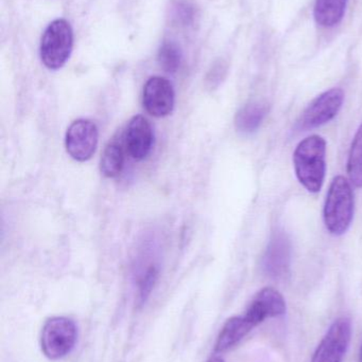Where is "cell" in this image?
I'll use <instances>...</instances> for the list:
<instances>
[{"label":"cell","instance_id":"7c38bea8","mask_svg":"<svg viewBox=\"0 0 362 362\" xmlns=\"http://www.w3.org/2000/svg\"><path fill=\"white\" fill-rule=\"evenodd\" d=\"M256 325L246 316H236L230 318L223 325L215 344L217 353L227 352L239 344Z\"/></svg>","mask_w":362,"mask_h":362},{"label":"cell","instance_id":"52a82bcc","mask_svg":"<svg viewBox=\"0 0 362 362\" xmlns=\"http://www.w3.org/2000/svg\"><path fill=\"white\" fill-rule=\"evenodd\" d=\"M99 132L91 120L79 119L66 132L65 146L69 156L79 163L89 160L97 150Z\"/></svg>","mask_w":362,"mask_h":362},{"label":"cell","instance_id":"4fadbf2b","mask_svg":"<svg viewBox=\"0 0 362 362\" xmlns=\"http://www.w3.org/2000/svg\"><path fill=\"white\" fill-rule=\"evenodd\" d=\"M125 167V151L119 138H113L102 153L100 171L106 177L114 178L120 175Z\"/></svg>","mask_w":362,"mask_h":362},{"label":"cell","instance_id":"ba28073f","mask_svg":"<svg viewBox=\"0 0 362 362\" xmlns=\"http://www.w3.org/2000/svg\"><path fill=\"white\" fill-rule=\"evenodd\" d=\"M174 86L167 78L152 76L145 84L142 104L151 116L163 118L174 110Z\"/></svg>","mask_w":362,"mask_h":362},{"label":"cell","instance_id":"9c48e42d","mask_svg":"<svg viewBox=\"0 0 362 362\" xmlns=\"http://www.w3.org/2000/svg\"><path fill=\"white\" fill-rule=\"evenodd\" d=\"M291 244L288 236L283 232H276L268 244L263 257L265 274L274 280L286 278L290 272Z\"/></svg>","mask_w":362,"mask_h":362},{"label":"cell","instance_id":"30bf717a","mask_svg":"<svg viewBox=\"0 0 362 362\" xmlns=\"http://www.w3.org/2000/svg\"><path fill=\"white\" fill-rule=\"evenodd\" d=\"M286 310V301L282 293L272 287H265L253 298L244 315L257 327L266 319L283 316Z\"/></svg>","mask_w":362,"mask_h":362},{"label":"cell","instance_id":"2e32d148","mask_svg":"<svg viewBox=\"0 0 362 362\" xmlns=\"http://www.w3.org/2000/svg\"><path fill=\"white\" fill-rule=\"evenodd\" d=\"M348 174L350 180L357 187H362V124L359 127L348 159Z\"/></svg>","mask_w":362,"mask_h":362},{"label":"cell","instance_id":"ffe728a7","mask_svg":"<svg viewBox=\"0 0 362 362\" xmlns=\"http://www.w3.org/2000/svg\"><path fill=\"white\" fill-rule=\"evenodd\" d=\"M174 16L184 25L193 23L195 18V6L189 1H180L174 8Z\"/></svg>","mask_w":362,"mask_h":362},{"label":"cell","instance_id":"3957f363","mask_svg":"<svg viewBox=\"0 0 362 362\" xmlns=\"http://www.w3.org/2000/svg\"><path fill=\"white\" fill-rule=\"evenodd\" d=\"M74 47V31L66 19L49 23L40 40V54L48 69L57 70L65 65Z\"/></svg>","mask_w":362,"mask_h":362},{"label":"cell","instance_id":"8992f818","mask_svg":"<svg viewBox=\"0 0 362 362\" xmlns=\"http://www.w3.org/2000/svg\"><path fill=\"white\" fill-rule=\"evenodd\" d=\"M352 322L346 317L334 321L315 351L312 362H342L350 346Z\"/></svg>","mask_w":362,"mask_h":362},{"label":"cell","instance_id":"44dd1931","mask_svg":"<svg viewBox=\"0 0 362 362\" xmlns=\"http://www.w3.org/2000/svg\"><path fill=\"white\" fill-rule=\"evenodd\" d=\"M208 362H225L222 358H220V357H213V358H210Z\"/></svg>","mask_w":362,"mask_h":362},{"label":"cell","instance_id":"7a4b0ae2","mask_svg":"<svg viewBox=\"0 0 362 362\" xmlns=\"http://www.w3.org/2000/svg\"><path fill=\"white\" fill-rule=\"evenodd\" d=\"M354 216V193L350 181L337 176L332 181L324 204V223L329 233H346Z\"/></svg>","mask_w":362,"mask_h":362},{"label":"cell","instance_id":"ac0fdd59","mask_svg":"<svg viewBox=\"0 0 362 362\" xmlns=\"http://www.w3.org/2000/svg\"><path fill=\"white\" fill-rule=\"evenodd\" d=\"M157 278H159V268L154 265L150 266L140 276L137 284V302L140 305L146 303L147 300L150 297L157 284Z\"/></svg>","mask_w":362,"mask_h":362},{"label":"cell","instance_id":"9a60e30c","mask_svg":"<svg viewBox=\"0 0 362 362\" xmlns=\"http://www.w3.org/2000/svg\"><path fill=\"white\" fill-rule=\"evenodd\" d=\"M348 0H316L314 17L323 28H332L342 21Z\"/></svg>","mask_w":362,"mask_h":362},{"label":"cell","instance_id":"5bb4252c","mask_svg":"<svg viewBox=\"0 0 362 362\" xmlns=\"http://www.w3.org/2000/svg\"><path fill=\"white\" fill-rule=\"evenodd\" d=\"M267 114V104L261 102L248 104L242 108L236 116V129L244 135H250L259 129Z\"/></svg>","mask_w":362,"mask_h":362},{"label":"cell","instance_id":"5b68a950","mask_svg":"<svg viewBox=\"0 0 362 362\" xmlns=\"http://www.w3.org/2000/svg\"><path fill=\"white\" fill-rule=\"evenodd\" d=\"M344 101V93L342 89L333 88L325 91L304 110L298 121V129L300 131H308L327 124L337 116Z\"/></svg>","mask_w":362,"mask_h":362},{"label":"cell","instance_id":"d6986e66","mask_svg":"<svg viewBox=\"0 0 362 362\" xmlns=\"http://www.w3.org/2000/svg\"><path fill=\"white\" fill-rule=\"evenodd\" d=\"M227 67L225 62L219 61L215 63V65L210 68V72L206 76V85L210 89H215L225 80L227 76Z\"/></svg>","mask_w":362,"mask_h":362},{"label":"cell","instance_id":"e0dca14e","mask_svg":"<svg viewBox=\"0 0 362 362\" xmlns=\"http://www.w3.org/2000/svg\"><path fill=\"white\" fill-rule=\"evenodd\" d=\"M157 61L164 71L174 74L178 71L182 62V52L174 42H166L157 53Z\"/></svg>","mask_w":362,"mask_h":362},{"label":"cell","instance_id":"8fae6325","mask_svg":"<svg viewBox=\"0 0 362 362\" xmlns=\"http://www.w3.org/2000/svg\"><path fill=\"white\" fill-rule=\"evenodd\" d=\"M154 134L152 127L144 116H135L128 123L125 144L132 158L140 161L147 158L152 150Z\"/></svg>","mask_w":362,"mask_h":362},{"label":"cell","instance_id":"6da1fadb","mask_svg":"<svg viewBox=\"0 0 362 362\" xmlns=\"http://www.w3.org/2000/svg\"><path fill=\"white\" fill-rule=\"evenodd\" d=\"M295 175L310 193L322 189L327 173V141L312 135L300 142L293 154Z\"/></svg>","mask_w":362,"mask_h":362},{"label":"cell","instance_id":"277c9868","mask_svg":"<svg viewBox=\"0 0 362 362\" xmlns=\"http://www.w3.org/2000/svg\"><path fill=\"white\" fill-rule=\"evenodd\" d=\"M78 338L76 323L67 317H52L45 322L40 336L43 354L50 361L64 358L74 350Z\"/></svg>","mask_w":362,"mask_h":362},{"label":"cell","instance_id":"7402d4cb","mask_svg":"<svg viewBox=\"0 0 362 362\" xmlns=\"http://www.w3.org/2000/svg\"><path fill=\"white\" fill-rule=\"evenodd\" d=\"M358 362H362V344H361V352H359Z\"/></svg>","mask_w":362,"mask_h":362}]
</instances>
